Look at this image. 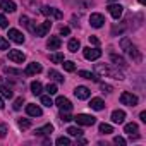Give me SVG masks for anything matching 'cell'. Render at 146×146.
I'll return each instance as SVG.
<instances>
[{
  "label": "cell",
  "instance_id": "6da1fadb",
  "mask_svg": "<svg viewBox=\"0 0 146 146\" xmlns=\"http://www.w3.org/2000/svg\"><path fill=\"white\" fill-rule=\"evenodd\" d=\"M95 70L98 72L100 76H105V78H112V79H117V81L124 79V74L119 70V67H115V65L112 67V65H107V64H96Z\"/></svg>",
  "mask_w": 146,
  "mask_h": 146
},
{
  "label": "cell",
  "instance_id": "7a4b0ae2",
  "mask_svg": "<svg viewBox=\"0 0 146 146\" xmlns=\"http://www.w3.org/2000/svg\"><path fill=\"white\" fill-rule=\"evenodd\" d=\"M120 46H122V50H125V53H127L134 62H141V58H143V57H141V53H139L137 46H136V45H132L129 38H122V40H120Z\"/></svg>",
  "mask_w": 146,
  "mask_h": 146
},
{
  "label": "cell",
  "instance_id": "3957f363",
  "mask_svg": "<svg viewBox=\"0 0 146 146\" xmlns=\"http://www.w3.org/2000/svg\"><path fill=\"white\" fill-rule=\"evenodd\" d=\"M79 125H93L95 122H96V119L93 117V115H88V113H78L76 117H72Z\"/></svg>",
  "mask_w": 146,
  "mask_h": 146
},
{
  "label": "cell",
  "instance_id": "277c9868",
  "mask_svg": "<svg viewBox=\"0 0 146 146\" xmlns=\"http://www.w3.org/2000/svg\"><path fill=\"white\" fill-rule=\"evenodd\" d=\"M137 96L136 95H132V93H129V91H124L122 95H120V103L122 105H129V107H136L137 105Z\"/></svg>",
  "mask_w": 146,
  "mask_h": 146
},
{
  "label": "cell",
  "instance_id": "5b68a950",
  "mask_svg": "<svg viewBox=\"0 0 146 146\" xmlns=\"http://www.w3.org/2000/svg\"><path fill=\"white\" fill-rule=\"evenodd\" d=\"M83 53H84V58H86V60H98V58L102 57V50H98V48H91V46L84 48Z\"/></svg>",
  "mask_w": 146,
  "mask_h": 146
},
{
  "label": "cell",
  "instance_id": "8992f818",
  "mask_svg": "<svg viewBox=\"0 0 146 146\" xmlns=\"http://www.w3.org/2000/svg\"><path fill=\"white\" fill-rule=\"evenodd\" d=\"M50 29H52V21H45V23H41L40 26H36L33 33H35L36 36H45Z\"/></svg>",
  "mask_w": 146,
  "mask_h": 146
},
{
  "label": "cell",
  "instance_id": "52a82bcc",
  "mask_svg": "<svg viewBox=\"0 0 146 146\" xmlns=\"http://www.w3.org/2000/svg\"><path fill=\"white\" fill-rule=\"evenodd\" d=\"M55 105H57L62 112H70V110H72V103H70L65 96H58V98L55 100Z\"/></svg>",
  "mask_w": 146,
  "mask_h": 146
},
{
  "label": "cell",
  "instance_id": "ba28073f",
  "mask_svg": "<svg viewBox=\"0 0 146 146\" xmlns=\"http://www.w3.org/2000/svg\"><path fill=\"white\" fill-rule=\"evenodd\" d=\"M9 60L16 62V64H23L26 60V55L21 52V50H11L9 52Z\"/></svg>",
  "mask_w": 146,
  "mask_h": 146
},
{
  "label": "cell",
  "instance_id": "9c48e42d",
  "mask_svg": "<svg viewBox=\"0 0 146 146\" xmlns=\"http://www.w3.org/2000/svg\"><path fill=\"white\" fill-rule=\"evenodd\" d=\"M41 70H43V69H41V65H40L38 62H31V64H28L24 74H26V76H35V74H40Z\"/></svg>",
  "mask_w": 146,
  "mask_h": 146
},
{
  "label": "cell",
  "instance_id": "30bf717a",
  "mask_svg": "<svg viewBox=\"0 0 146 146\" xmlns=\"http://www.w3.org/2000/svg\"><path fill=\"white\" fill-rule=\"evenodd\" d=\"M108 12H110V16H112L113 19H119V17L122 16V12H124V7H122L120 4H110V5H108Z\"/></svg>",
  "mask_w": 146,
  "mask_h": 146
},
{
  "label": "cell",
  "instance_id": "8fae6325",
  "mask_svg": "<svg viewBox=\"0 0 146 146\" xmlns=\"http://www.w3.org/2000/svg\"><path fill=\"white\" fill-rule=\"evenodd\" d=\"M41 14H43V16L55 17V19H62V12H60V11H57V9H53V7H48V5L41 7Z\"/></svg>",
  "mask_w": 146,
  "mask_h": 146
},
{
  "label": "cell",
  "instance_id": "7c38bea8",
  "mask_svg": "<svg viewBox=\"0 0 146 146\" xmlns=\"http://www.w3.org/2000/svg\"><path fill=\"white\" fill-rule=\"evenodd\" d=\"M9 40H12L14 43H17V45H21V43H24V35L21 33V31H17V29H9Z\"/></svg>",
  "mask_w": 146,
  "mask_h": 146
},
{
  "label": "cell",
  "instance_id": "4fadbf2b",
  "mask_svg": "<svg viewBox=\"0 0 146 146\" xmlns=\"http://www.w3.org/2000/svg\"><path fill=\"white\" fill-rule=\"evenodd\" d=\"M74 95H76V98H79V100H88L90 95H91V91H90L86 86H78V88L74 90Z\"/></svg>",
  "mask_w": 146,
  "mask_h": 146
},
{
  "label": "cell",
  "instance_id": "5bb4252c",
  "mask_svg": "<svg viewBox=\"0 0 146 146\" xmlns=\"http://www.w3.org/2000/svg\"><path fill=\"white\" fill-rule=\"evenodd\" d=\"M103 23H105V17H103L102 14H91V16H90V24H91L93 28H102Z\"/></svg>",
  "mask_w": 146,
  "mask_h": 146
},
{
  "label": "cell",
  "instance_id": "9a60e30c",
  "mask_svg": "<svg viewBox=\"0 0 146 146\" xmlns=\"http://www.w3.org/2000/svg\"><path fill=\"white\" fill-rule=\"evenodd\" d=\"M110 60H112V62H113V65H115V67H119V69H125V67H127L125 58H124V57H120V55H117V53H112V55H110Z\"/></svg>",
  "mask_w": 146,
  "mask_h": 146
},
{
  "label": "cell",
  "instance_id": "2e32d148",
  "mask_svg": "<svg viewBox=\"0 0 146 146\" xmlns=\"http://www.w3.org/2000/svg\"><path fill=\"white\" fill-rule=\"evenodd\" d=\"M26 113L28 115H31V117H41V108L38 107V105H35V103H29L28 107H26Z\"/></svg>",
  "mask_w": 146,
  "mask_h": 146
},
{
  "label": "cell",
  "instance_id": "e0dca14e",
  "mask_svg": "<svg viewBox=\"0 0 146 146\" xmlns=\"http://www.w3.org/2000/svg\"><path fill=\"white\" fill-rule=\"evenodd\" d=\"M0 9L4 12H14L16 11V4L12 0H0Z\"/></svg>",
  "mask_w": 146,
  "mask_h": 146
},
{
  "label": "cell",
  "instance_id": "ac0fdd59",
  "mask_svg": "<svg viewBox=\"0 0 146 146\" xmlns=\"http://www.w3.org/2000/svg\"><path fill=\"white\" fill-rule=\"evenodd\" d=\"M60 45H62V41H60L58 36H50V40H48V43H46L48 50H58Z\"/></svg>",
  "mask_w": 146,
  "mask_h": 146
},
{
  "label": "cell",
  "instance_id": "d6986e66",
  "mask_svg": "<svg viewBox=\"0 0 146 146\" xmlns=\"http://www.w3.org/2000/svg\"><path fill=\"white\" fill-rule=\"evenodd\" d=\"M124 119H125V112H124V110H113V112H112V122L122 124Z\"/></svg>",
  "mask_w": 146,
  "mask_h": 146
},
{
  "label": "cell",
  "instance_id": "ffe728a7",
  "mask_svg": "<svg viewBox=\"0 0 146 146\" xmlns=\"http://www.w3.org/2000/svg\"><path fill=\"white\" fill-rule=\"evenodd\" d=\"M53 132V125L52 124H46V125H43V127H38L36 129V136H50Z\"/></svg>",
  "mask_w": 146,
  "mask_h": 146
},
{
  "label": "cell",
  "instance_id": "44dd1931",
  "mask_svg": "<svg viewBox=\"0 0 146 146\" xmlns=\"http://www.w3.org/2000/svg\"><path fill=\"white\" fill-rule=\"evenodd\" d=\"M90 107H91L93 110H103V108H105V102H103L102 98H91Z\"/></svg>",
  "mask_w": 146,
  "mask_h": 146
},
{
  "label": "cell",
  "instance_id": "7402d4cb",
  "mask_svg": "<svg viewBox=\"0 0 146 146\" xmlns=\"http://www.w3.org/2000/svg\"><path fill=\"white\" fill-rule=\"evenodd\" d=\"M48 78L53 79L55 83H64V76L60 74V72H57L55 69H50V70H48Z\"/></svg>",
  "mask_w": 146,
  "mask_h": 146
},
{
  "label": "cell",
  "instance_id": "603a6c76",
  "mask_svg": "<svg viewBox=\"0 0 146 146\" xmlns=\"http://www.w3.org/2000/svg\"><path fill=\"white\" fill-rule=\"evenodd\" d=\"M79 76H81V78H84V79L95 81V83H98V81H100V79H98V76H96V74H93V72H90V70H79Z\"/></svg>",
  "mask_w": 146,
  "mask_h": 146
},
{
  "label": "cell",
  "instance_id": "cb8c5ba5",
  "mask_svg": "<svg viewBox=\"0 0 146 146\" xmlns=\"http://www.w3.org/2000/svg\"><path fill=\"white\" fill-rule=\"evenodd\" d=\"M79 46H81L79 40H76V38H72V40H69V45H67L69 52H72V53H76V52L79 50Z\"/></svg>",
  "mask_w": 146,
  "mask_h": 146
},
{
  "label": "cell",
  "instance_id": "d4e9b609",
  "mask_svg": "<svg viewBox=\"0 0 146 146\" xmlns=\"http://www.w3.org/2000/svg\"><path fill=\"white\" fill-rule=\"evenodd\" d=\"M125 24L124 23H120V24H113L112 26V36H117V35H122L124 31H125Z\"/></svg>",
  "mask_w": 146,
  "mask_h": 146
},
{
  "label": "cell",
  "instance_id": "484cf974",
  "mask_svg": "<svg viewBox=\"0 0 146 146\" xmlns=\"http://www.w3.org/2000/svg\"><path fill=\"white\" fill-rule=\"evenodd\" d=\"M0 93H2L4 98H12V90L9 86H5L2 81H0Z\"/></svg>",
  "mask_w": 146,
  "mask_h": 146
},
{
  "label": "cell",
  "instance_id": "4316f807",
  "mask_svg": "<svg viewBox=\"0 0 146 146\" xmlns=\"http://www.w3.org/2000/svg\"><path fill=\"white\" fill-rule=\"evenodd\" d=\"M41 90H43V86H41L40 81H33V83H31V93H33V95H40Z\"/></svg>",
  "mask_w": 146,
  "mask_h": 146
},
{
  "label": "cell",
  "instance_id": "83f0119b",
  "mask_svg": "<svg viewBox=\"0 0 146 146\" xmlns=\"http://www.w3.org/2000/svg\"><path fill=\"white\" fill-rule=\"evenodd\" d=\"M98 129H100V132H102V134H112V132H113V127H112L110 124H105V122H103V124H100V127H98Z\"/></svg>",
  "mask_w": 146,
  "mask_h": 146
},
{
  "label": "cell",
  "instance_id": "f1b7e54d",
  "mask_svg": "<svg viewBox=\"0 0 146 146\" xmlns=\"http://www.w3.org/2000/svg\"><path fill=\"white\" fill-rule=\"evenodd\" d=\"M124 131H125L127 134H134V132H137V124H134V122H131V124H125Z\"/></svg>",
  "mask_w": 146,
  "mask_h": 146
},
{
  "label": "cell",
  "instance_id": "f546056e",
  "mask_svg": "<svg viewBox=\"0 0 146 146\" xmlns=\"http://www.w3.org/2000/svg\"><path fill=\"white\" fill-rule=\"evenodd\" d=\"M50 60H52L53 64H62V62H64V55H62V53H52V55H50Z\"/></svg>",
  "mask_w": 146,
  "mask_h": 146
},
{
  "label": "cell",
  "instance_id": "4dcf8cb0",
  "mask_svg": "<svg viewBox=\"0 0 146 146\" xmlns=\"http://www.w3.org/2000/svg\"><path fill=\"white\" fill-rule=\"evenodd\" d=\"M17 125H19L21 129H29V127H31V120H29V119H19V120H17Z\"/></svg>",
  "mask_w": 146,
  "mask_h": 146
},
{
  "label": "cell",
  "instance_id": "1f68e13d",
  "mask_svg": "<svg viewBox=\"0 0 146 146\" xmlns=\"http://www.w3.org/2000/svg\"><path fill=\"white\" fill-rule=\"evenodd\" d=\"M62 65H64V69H65L67 72H72V70L76 69V64H74V62H70V60H64Z\"/></svg>",
  "mask_w": 146,
  "mask_h": 146
},
{
  "label": "cell",
  "instance_id": "d6a6232c",
  "mask_svg": "<svg viewBox=\"0 0 146 146\" xmlns=\"http://www.w3.org/2000/svg\"><path fill=\"white\" fill-rule=\"evenodd\" d=\"M58 146H69L70 144V139L69 137H64V136H60V137H57V141H55Z\"/></svg>",
  "mask_w": 146,
  "mask_h": 146
},
{
  "label": "cell",
  "instance_id": "836d02e7",
  "mask_svg": "<svg viewBox=\"0 0 146 146\" xmlns=\"http://www.w3.org/2000/svg\"><path fill=\"white\" fill-rule=\"evenodd\" d=\"M41 105H45V107H52V105H53L50 95H43V96H41Z\"/></svg>",
  "mask_w": 146,
  "mask_h": 146
},
{
  "label": "cell",
  "instance_id": "e575fe53",
  "mask_svg": "<svg viewBox=\"0 0 146 146\" xmlns=\"http://www.w3.org/2000/svg\"><path fill=\"white\" fill-rule=\"evenodd\" d=\"M67 132H69L70 136H81V134H83V131H81L79 127H72V125L67 129Z\"/></svg>",
  "mask_w": 146,
  "mask_h": 146
},
{
  "label": "cell",
  "instance_id": "d590c367",
  "mask_svg": "<svg viewBox=\"0 0 146 146\" xmlns=\"http://www.w3.org/2000/svg\"><path fill=\"white\" fill-rule=\"evenodd\" d=\"M0 50H11L9 48V41L4 36H0Z\"/></svg>",
  "mask_w": 146,
  "mask_h": 146
},
{
  "label": "cell",
  "instance_id": "8d00e7d4",
  "mask_svg": "<svg viewBox=\"0 0 146 146\" xmlns=\"http://www.w3.org/2000/svg\"><path fill=\"white\" fill-rule=\"evenodd\" d=\"M23 102H24V98H23V96L16 98V102H14V110H21V107H23Z\"/></svg>",
  "mask_w": 146,
  "mask_h": 146
},
{
  "label": "cell",
  "instance_id": "74e56055",
  "mask_svg": "<svg viewBox=\"0 0 146 146\" xmlns=\"http://www.w3.org/2000/svg\"><path fill=\"white\" fill-rule=\"evenodd\" d=\"M58 117H60V120H64V122H69V120H72V117L69 115V112H62V110H60V115H58Z\"/></svg>",
  "mask_w": 146,
  "mask_h": 146
},
{
  "label": "cell",
  "instance_id": "f35d334b",
  "mask_svg": "<svg viewBox=\"0 0 146 146\" xmlns=\"http://www.w3.org/2000/svg\"><path fill=\"white\" fill-rule=\"evenodd\" d=\"M9 26V21H7V17L4 16V14H0V28H7Z\"/></svg>",
  "mask_w": 146,
  "mask_h": 146
},
{
  "label": "cell",
  "instance_id": "ab89813d",
  "mask_svg": "<svg viewBox=\"0 0 146 146\" xmlns=\"http://www.w3.org/2000/svg\"><path fill=\"white\" fill-rule=\"evenodd\" d=\"M100 88H102V91H105V93H112V91H113V88H112L110 84H105V83H102Z\"/></svg>",
  "mask_w": 146,
  "mask_h": 146
},
{
  "label": "cell",
  "instance_id": "60d3db41",
  "mask_svg": "<svg viewBox=\"0 0 146 146\" xmlns=\"http://www.w3.org/2000/svg\"><path fill=\"white\" fill-rule=\"evenodd\" d=\"M113 143H115V144H119V146H124V144H125V139H124V137H120V136H115V137H113Z\"/></svg>",
  "mask_w": 146,
  "mask_h": 146
},
{
  "label": "cell",
  "instance_id": "b9f144b4",
  "mask_svg": "<svg viewBox=\"0 0 146 146\" xmlns=\"http://www.w3.org/2000/svg\"><path fill=\"white\" fill-rule=\"evenodd\" d=\"M5 136H7V125L0 124V137H5Z\"/></svg>",
  "mask_w": 146,
  "mask_h": 146
},
{
  "label": "cell",
  "instance_id": "7bdbcfd3",
  "mask_svg": "<svg viewBox=\"0 0 146 146\" xmlns=\"http://www.w3.org/2000/svg\"><path fill=\"white\" fill-rule=\"evenodd\" d=\"M46 91H48V95H55L57 93V86L55 84H48L46 86Z\"/></svg>",
  "mask_w": 146,
  "mask_h": 146
},
{
  "label": "cell",
  "instance_id": "ee69618b",
  "mask_svg": "<svg viewBox=\"0 0 146 146\" xmlns=\"http://www.w3.org/2000/svg\"><path fill=\"white\" fill-rule=\"evenodd\" d=\"M28 23H29L28 16H21V19H19V24H23V26H28Z\"/></svg>",
  "mask_w": 146,
  "mask_h": 146
},
{
  "label": "cell",
  "instance_id": "f6af8a7d",
  "mask_svg": "<svg viewBox=\"0 0 146 146\" xmlns=\"http://www.w3.org/2000/svg\"><path fill=\"white\" fill-rule=\"evenodd\" d=\"M69 33H70V29H69L67 26H62V28H60V35H62V36H67Z\"/></svg>",
  "mask_w": 146,
  "mask_h": 146
},
{
  "label": "cell",
  "instance_id": "bcb514c9",
  "mask_svg": "<svg viewBox=\"0 0 146 146\" xmlns=\"http://www.w3.org/2000/svg\"><path fill=\"white\" fill-rule=\"evenodd\" d=\"M90 43L95 45V46H98V45H100V40H98L96 36H90Z\"/></svg>",
  "mask_w": 146,
  "mask_h": 146
},
{
  "label": "cell",
  "instance_id": "7dc6e473",
  "mask_svg": "<svg viewBox=\"0 0 146 146\" xmlns=\"http://www.w3.org/2000/svg\"><path fill=\"white\" fill-rule=\"evenodd\" d=\"M5 72H7V74H16V76H19V74H21V70H16V69H9V67L5 69Z\"/></svg>",
  "mask_w": 146,
  "mask_h": 146
},
{
  "label": "cell",
  "instance_id": "c3c4849f",
  "mask_svg": "<svg viewBox=\"0 0 146 146\" xmlns=\"http://www.w3.org/2000/svg\"><path fill=\"white\" fill-rule=\"evenodd\" d=\"M139 117H141V120H143V122H146V112H141V113H139Z\"/></svg>",
  "mask_w": 146,
  "mask_h": 146
},
{
  "label": "cell",
  "instance_id": "681fc988",
  "mask_svg": "<svg viewBox=\"0 0 146 146\" xmlns=\"http://www.w3.org/2000/svg\"><path fill=\"white\" fill-rule=\"evenodd\" d=\"M78 143H79V144H86V139H83V137H79V139H78Z\"/></svg>",
  "mask_w": 146,
  "mask_h": 146
},
{
  "label": "cell",
  "instance_id": "f907efd6",
  "mask_svg": "<svg viewBox=\"0 0 146 146\" xmlns=\"http://www.w3.org/2000/svg\"><path fill=\"white\" fill-rule=\"evenodd\" d=\"M4 107H5V105H4V100H2V98H0V110H2Z\"/></svg>",
  "mask_w": 146,
  "mask_h": 146
},
{
  "label": "cell",
  "instance_id": "816d5d0a",
  "mask_svg": "<svg viewBox=\"0 0 146 146\" xmlns=\"http://www.w3.org/2000/svg\"><path fill=\"white\" fill-rule=\"evenodd\" d=\"M108 2H110V4H113V2H119V0H108Z\"/></svg>",
  "mask_w": 146,
  "mask_h": 146
},
{
  "label": "cell",
  "instance_id": "f5cc1de1",
  "mask_svg": "<svg viewBox=\"0 0 146 146\" xmlns=\"http://www.w3.org/2000/svg\"><path fill=\"white\" fill-rule=\"evenodd\" d=\"M144 2H146V0H139V4H143V5H144Z\"/></svg>",
  "mask_w": 146,
  "mask_h": 146
}]
</instances>
